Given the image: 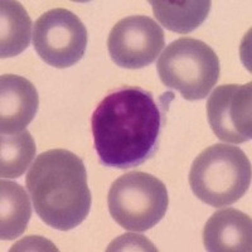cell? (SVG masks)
I'll return each mask as SVG.
<instances>
[{
  "instance_id": "obj_3",
  "label": "cell",
  "mask_w": 252,
  "mask_h": 252,
  "mask_svg": "<svg viewBox=\"0 0 252 252\" xmlns=\"http://www.w3.org/2000/svg\"><path fill=\"white\" fill-rule=\"evenodd\" d=\"M251 177V163L240 148L215 144L194 159L189 172V186L203 203L228 207L244 197Z\"/></svg>"
},
{
  "instance_id": "obj_11",
  "label": "cell",
  "mask_w": 252,
  "mask_h": 252,
  "mask_svg": "<svg viewBox=\"0 0 252 252\" xmlns=\"http://www.w3.org/2000/svg\"><path fill=\"white\" fill-rule=\"evenodd\" d=\"M32 204L26 189L10 181L0 182V238L15 240L26 232Z\"/></svg>"
},
{
  "instance_id": "obj_5",
  "label": "cell",
  "mask_w": 252,
  "mask_h": 252,
  "mask_svg": "<svg viewBox=\"0 0 252 252\" xmlns=\"http://www.w3.org/2000/svg\"><path fill=\"white\" fill-rule=\"evenodd\" d=\"M111 217L126 231L144 232L165 216L169 197L160 179L144 172H130L111 184L107 194Z\"/></svg>"
},
{
  "instance_id": "obj_14",
  "label": "cell",
  "mask_w": 252,
  "mask_h": 252,
  "mask_svg": "<svg viewBox=\"0 0 252 252\" xmlns=\"http://www.w3.org/2000/svg\"><path fill=\"white\" fill-rule=\"evenodd\" d=\"M35 143L31 132L24 130L0 138V177L19 178L26 173L35 157Z\"/></svg>"
},
{
  "instance_id": "obj_4",
  "label": "cell",
  "mask_w": 252,
  "mask_h": 252,
  "mask_svg": "<svg viewBox=\"0 0 252 252\" xmlns=\"http://www.w3.org/2000/svg\"><path fill=\"white\" fill-rule=\"evenodd\" d=\"M160 81L188 101L203 100L220 78V60L207 43L183 37L166 46L157 63Z\"/></svg>"
},
{
  "instance_id": "obj_2",
  "label": "cell",
  "mask_w": 252,
  "mask_h": 252,
  "mask_svg": "<svg viewBox=\"0 0 252 252\" xmlns=\"http://www.w3.org/2000/svg\"><path fill=\"white\" fill-rule=\"evenodd\" d=\"M35 212L58 231H71L89 216L92 197L82 159L66 149H51L35 158L26 179Z\"/></svg>"
},
{
  "instance_id": "obj_8",
  "label": "cell",
  "mask_w": 252,
  "mask_h": 252,
  "mask_svg": "<svg viewBox=\"0 0 252 252\" xmlns=\"http://www.w3.org/2000/svg\"><path fill=\"white\" fill-rule=\"evenodd\" d=\"M211 129L224 143L242 144L252 138V83L222 85L207 101Z\"/></svg>"
},
{
  "instance_id": "obj_1",
  "label": "cell",
  "mask_w": 252,
  "mask_h": 252,
  "mask_svg": "<svg viewBox=\"0 0 252 252\" xmlns=\"http://www.w3.org/2000/svg\"><path fill=\"white\" fill-rule=\"evenodd\" d=\"M164 114L150 91L123 86L102 98L91 119L94 146L107 168L129 169L157 153Z\"/></svg>"
},
{
  "instance_id": "obj_10",
  "label": "cell",
  "mask_w": 252,
  "mask_h": 252,
  "mask_svg": "<svg viewBox=\"0 0 252 252\" xmlns=\"http://www.w3.org/2000/svg\"><path fill=\"white\" fill-rule=\"evenodd\" d=\"M203 244L211 252H250L252 250V220L235 208L217 211L207 220Z\"/></svg>"
},
{
  "instance_id": "obj_9",
  "label": "cell",
  "mask_w": 252,
  "mask_h": 252,
  "mask_svg": "<svg viewBox=\"0 0 252 252\" xmlns=\"http://www.w3.org/2000/svg\"><path fill=\"white\" fill-rule=\"evenodd\" d=\"M39 106L34 85L17 75L0 77V131L13 135L26 130Z\"/></svg>"
},
{
  "instance_id": "obj_13",
  "label": "cell",
  "mask_w": 252,
  "mask_h": 252,
  "mask_svg": "<svg viewBox=\"0 0 252 252\" xmlns=\"http://www.w3.org/2000/svg\"><path fill=\"white\" fill-rule=\"evenodd\" d=\"M32 19L19 1L0 3V57L10 58L28 48L32 37Z\"/></svg>"
},
{
  "instance_id": "obj_6",
  "label": "cell",
  "mask_w": 252,
  "mask_h": 252,
  "mask_svg": "<svg viewBox=\"0 0 252 252\" xmlns=\"http://www.w3.org/2000/svg\"><path fill=\"white\" fill-rule=\"evenodd\" d=\"M87 29L68 9H51L40 15L33 29V46L42 60L56 68H68L82 60Z\"/></svg>"
},
{
  "instance_id": "obj_12",
  "label": "cell",
  "mask_w": 252,
  "mask_h": 252,
  "mask_svg": "<svg viewBox=\"0 0 252 252\" xmlns=\"http://www.w3.org/2000/svg\"><path fill=\"white\" fill-rule=\"evenodd\" d=\"M154 17L164 28L179 34H188L203 24L211 10L209 0H152Z\"/></svg>"
},
{
  "instance_id": "obj_7",
  "label": "cell",
  "mask_w": 252,
  "mask_h": 252,
  "mask_svg": "<svg viewBox=\"0 0 252 252\" xmlns=\"http://www.w3.org/2000/svg\"><path fill=\"white\" fill-rule=\"evenodd\" d=\"M165 46L164 32L153 18L130 15L112 27L107 38L109 55L116 66L139 69L149 66Z\"/></svg>"
}]
</instances>
